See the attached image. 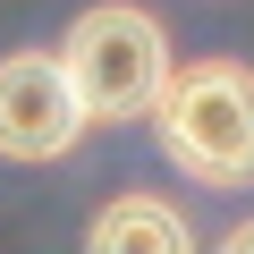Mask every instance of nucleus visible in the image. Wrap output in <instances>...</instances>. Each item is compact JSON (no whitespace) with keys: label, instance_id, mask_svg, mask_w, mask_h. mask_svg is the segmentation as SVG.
I'll return each instance as SVG.
<instances>
[{"label":"nucleus","instance_id":"39448f33","mask_svg":"<svg viewBox=\"0 0 254 254\" xmlns=\"http://www.w3.org/2000/svg\"><path fill=\"white\" fill-rule=\"evenodd\" d=\"M212 254H254V220H237V229H229V237H220Z\"/></svg>","mask_w":254,"mask_h":254},{"label":"nucleus","instance_id":"20e7f679","mask_svg":"<svg viewBox=\"0 0 254 254\" xmlns=\"http://www.w3.org/2000/svg\"><path fill=\"white\" fill-rule=\"evenodd\" d=\"M85 254H195V229L161 195H110L85 229Z\"/></svg>","mask_w":254,"mask_h":254},{"label":"nucleus","instance_id":"f257e3e1","mask_svg":"<svg viewBox=\"0 0 254 254\" xmlns=\"http://www.w3.org/2000/svg\"><path fill=\"white\" fill-rule=\"evenodd\" d=\"M153 144L195 187H254V68L246 60L170 68L153 102Z\"/></svg>","mask_w":254,"mask_h":254},{"label":"nucleus","instance_id":"f03ea898","mask_svg":"<svg viewBox=\"0 0 254 254\" xmlns=\"http://www.w3.org/2000/svg\"><path fill=\"white\" fill-rule=\"evenodd\" d=\"M60 68L85 102V119L119 127V119H153L161 85H170V34L136 0H93V9L60 34Z\"/></svg>","mask_w":254,"mask_h":254},{"label":"nucleus","instance_id":"7ed1b4c3","mask_svg":"<svg viewBox=\"0 0 254 254\" xmlns=\"http://www.w3.org/2000/svg\"><path fill=\"white\" fill-rule=\"evenodd\" d=\"M85 127L93 119H85L60 51H9L0 60V161H68Z\"/></svg>","mask_w":254,"mask_h":254}]
</instances>
